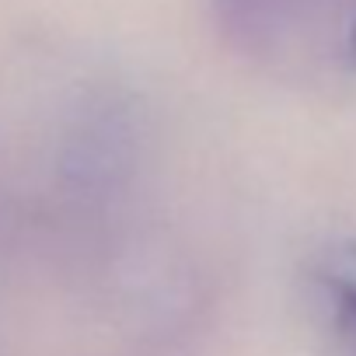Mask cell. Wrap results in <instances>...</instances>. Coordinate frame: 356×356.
I'll use <instances>...</instances> for the list:
<instances>
[{"label":"cell","mask_w":356,"mask_h":356,"mask_svg":"<svg viewBox=\"0 0 356 356\" xmlns=\"http://www.w3.org/2000/svg\"><path fill=\"white\" fill-rule=\"evenodd\" d=\"M346 46H349V60H353V67H356V18H353V25H349V39H346Z\"/></svg>","instance_id":"7a4b0ae2"},{"label":"cell","mask_w":356,"mask_h":356,"mask_svg":"<svg viewBox=\"0 0 356 356\" xmlns=\"http://www.w3.org/2000/svg\"><path fill=\"white\" fill-rule=\"evenodd\" d=\"M318 283L339 335L356 353V245H342L328 252V259L318 269Z\"/></svg>","instance_id":"6da1fadb"}]
</instances>
